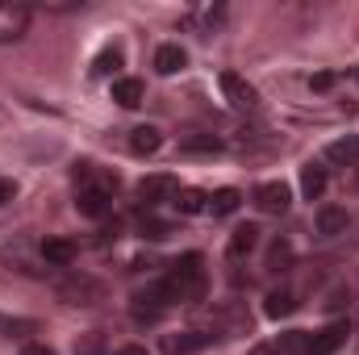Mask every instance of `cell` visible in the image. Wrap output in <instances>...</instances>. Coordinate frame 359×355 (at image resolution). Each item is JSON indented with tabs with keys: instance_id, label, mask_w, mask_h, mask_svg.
<instances>
[{
	"instance_id": "obj_24",
	"label": "cell",
	"mask_w": 359,
	"mask_h": 355,
	"mask_svg": "<svg viewBox=\"0 0 359 355\" xmlns=\"http://www.w3.org/2000/svg\"><path fill=\"white\" fill-rule=\"evenodd\" d=\"M288 264H292V247H288L284 239H276V243H271V251H268V267H271V272H284Z\"/></svg>"
},
{
	"instance_id": "obj_35",
	"label": "cell",
	"mask_w": 359,
	"mask_h": 355,
	"mask_svg": "<svg viewBox=\"0 0 359 355\" xmlns=\"http://www.w3.org/2000/svg\"><path fill=\"white\" fill-rule=\"evenodd\" d=\"M355 80H359V72H355Z\"/></svg>"
},
{
	"instance_id": "obj_13",
	"label": "cell",
	"mask_w": 359,
	"mask_h": 355,
	"mask_svg": "<svg viewBox=\"0 0 359 355\" xmlns=\"http://www.w3.org/2000/svg\"><path fill=\"white\" fill-rule=\"evenodd\" d=\"M184 67H188V51H184V46L168 42V46L155 51V72H159V76H176V72H184Z\"/></svg>"
},
{
	"instance_id": "obj_5",
	"label": "cell",
	"mask_w": 359,
	"mask_h": 355,
	"mask_svg": "<svg viewBox=\"0 0 359 355\" xmlns=\"http://www.w3.org/2000/svg\"><path fill=\"white\" fill-rule=\"evenodd\" d=\"M222 96H226L234 109H247V113L259 105V92H255V84H247L238 72H222Z\"/></svg>"
},
{
	"instance_id": "obj_21",
	"label": "cell",
	"mask_w": 359,
	"mask_h": 355,
	"mask_svg": "<svg viewBox=\"0 0 359 355\" xmlns=\"http://www.w3.org/2000/svg\"><path fill=\"white\" fill-rule=\"evenodd\" d=\"M238 205H243V192H238V188H217V192L209 196V209H213L217 217H226V213H234Z\"/></svg>"
},
{
	"instance_id": "obj_30",
	"label": "cell",
	"mask_w": 359,
	"mask_h": 355,
	"mask_svg": "<svg viewBox=\"0 0 359 355\" xmlns=\"http://www.w3.org/2000/svg\"><path fill=\"white\" fill-rule=\"evenodd\" d=\"M13 196H17V184H13V180H4V176H0V205H8Z\"/></svg>"
},
{
	"instance_id": "obj_14",
	"label": "cell",
	"mask_w": 359,
	"mask_h": 355,
	"mask_svg": "<svg viewBox=\"0 0 359 355\" xmlns=\"http://www.w3.org/2000/svg\"><path fill=\"white\" fill-rule=\"evenodd\" d=\"M159 147H163V134L155 126H134L130 130V151L134 155H155Z\"/></svg>"
},
{
	"instance_id": "obj_25",
	"label": "cell",
	"mask_w": 359,
	"mask_h": 355,
	"mask_svg": "<svg viewBox=\"0 0 359 355\" xmlns=\"http://www.w3.org/2000/svg\"><path fill=\"white\" fill-rule=\"evenodd\" d=\"M117 67H121V51H117V46H109V51L92 63V76H109V72H117Z\"/></svg>"
},
{
	"instance_id": "obj_11",
	"label": "cell",
	"mask_w": 359,
	"mask_h": 355,
	"mask_svg": "<svg viewBox=\"0 0 359 355\" xmlns=\"http://www.w3.org/2000/svg\"><path fill=\"white\" fill-rule=\"evenodd\" d=\"M255 247H259V226H251V222H247V226H234V230H230L226 255H230V260H247Z\"/></svg>"
},
{
	"instance_id": "obj_20",
	"label": "cell",
	"mask_w": 359,
	"mask_h": 355,
	"mask_svg": "<svg viewBox=\"0 0 359 355\" xmlns=\"http://www.w3.org/2000/svg\"><path fill=\"white\" fill-rule=\"evenodd\" d=\"M113 100L121 105V109H138L142 105V80H113Z\"/></svg>"
},
{
	"instance_id": "obj_16",
	"label": "cell",
	"mask_w": 359,
	"mask_h": 355,
	"mask_svg": "<svg viewBox=\"0 0 359 355\" xmlns=\"http://www.w3.org/2000/svg\"><path fill=\"white\" fill-rule=\"evenodd\" d=\"M292 309H297L292 288H271L268 297H264V314H268V318H276V322H280V318H288Z\"/></svg>"
},
{
	"instance_id": "obj_18",
	"label": "cell",
	"mask_w": 359,
	"mask_h": 355,
	"mask_svg": "<svg viewBox=\"0 0 359 355\" xmlns=\"http://www.w3.org/2000/svg\"><path fill=\"white\" fill-rule=\"evenodd\" d=\"M180 151L184 155H217L222 151V138L217 134H184L180 138Z\"/></svg>"
},
{
	"instance_id": "obj_15",
	"label": "cell",
	"mask_w": 359,
	"mask_h": 355,
	"mask_svg": "<svg viewBox=\"0 0 359 355\" xmlns=\"http://www.w3.org/2000/svg\"><path fill=\"white\" fill-rule=\"evenodd\" d=\"M42 260L55 267H72L76 264V243H67V239H46L42 243Z\"/></svg>"
},
{
	"instance_id": "obj_1",
	"label": "cell",
	"mask_w": 359,
	"mask_h": 355,
	"mask_svg": "<svg viewBox=\"0 0 359 355\" xmlns=\"http://www.w3.org/2000/svg\"><path fill=\"white\" fill-rule=\"evenodd\" d=\"M55 297L63 301V305H84V309H92V305H100L104 297H109V288H104V280H96V276H88V272H63L59 280H55Z\"/></svg>"
},
{
	"instance_id": "obj_12",
	"label": "cell",
	"mask_w": 359,
	"mask_h": 355,
	"mask_svg": "<svg viewBox=\"0 0 359 355\" xmlns=\"http://www.w3.org/2000/svg\"><path fill=\"white\" fill-rule=\"evenodd\" d=\"M347 209H339V205H322L318 209V234L322 239H334V234H347Z\"/></svg>"
},
{
	"instance_id": "obj_17",
	"label": "cell",
	"mask_w": 359,
	"mask_h": 355,
	"mask_svg": "<svg viewBox=\"0 0 359 355\" xmlns=\"http://www.w3.org/2000/svg\"><path fill=\"white\" fill-rule=\"evenodd\" d=\"M355 159H359V134H347V138H339V142L326 147V163L347 168V163H355Z\"/></svg>"
},
{
	"instance_id": "obj_10",
	"label": "cell",
	"mask_w": 359,
	"mask_h": 355,
	"mask_svg": "<svg viewBox=\"0 0 359 355\" xmlns=\"http://www.w3.org/2000/svg\"><path fill=\"white\" fill-rule=\"evenodd\" d=\"M217 335H205V330H184V335H168L163 339V351L168 355H192V351H205Z\"/></svg>"
},
{
	"instance_id": "obj_4",
	"label": "cell",
	"mask_w": 359,
	"mask_h": 355,
	"mask_svg": "<svg viewBox=\"0 0 359 355\" xmlns=\"http://www.w3.org/2000/svg\"><path fill=\"white\" fill-rule=\"evenodd\" d=\"M29 17H34V8L25 0H0V46L21 42L29 29Z\"/></svg>"
},
{
	"instance_id": "obj_32",
	"label": "cell",
	"mask_w": 359,
	"mask_h": 355,
	"mask_svg": "<svg viewBox=\"0 0 359 355\" xmlns=\"http://www.w3.org/2000/svg\"><path fill=\"white\" fill-rule=\"evenodd\" d=\"M247 355H280V351H276L271 343H255V347H251V351H247Z\"/></svg>"
},
{
	"instance_id": "obj_7",
	"label": "cell",
	"mask_w": 359,
	"mask_h": 355,
	"mask_svg": "<svg viewBox=\"0 0 359 355\" xmlns=\"http://www.w3.org/2000/svg\"><path fill=\"white\" fill-rule=\"evenodd\" d=\"M176 192H180V184H176V176H168V172L138 180V201H142V205H159V201H168V196H176Z\"/></svg>"
},
{
	"instance_id": "obj_2",
	"label": "cell",
	"mask_w": 359,
	"mask_h": 355,
	"mask_svg": "<svg viewBox=\"0 0 359 355\" xmlns=\"http://www.w3.org/2000/svg\"><path fill=\"white\" fill-rule=\"evenodd\" d=\"M168 284L176 288L180 301H205V284H209V272H205V255L201 251H188L172 264Z\"/></svg>"
},
{
	"instance_id": "obj_34",
	"label": "cell",
	"mask_w": 359,
	"mask_h": 355,
	"mask_svg": "<svg viewBox=\"0 0 359 355\" xmlns=\"http://www.w3.org/2000/svg\"><path fill=\"white\" fill-rule=\"evenodd\" d=\"M76 355H100V343H96V339H92L88 347H76Z\"/></svg>"
},
{
	"instance_id": "obj_27",
	"label": "cell",
	"mask_w": 359,
	"mask_h": 355,
	"mask_svg": "<svg viewBox=\"0 0 359 355\" xmlns=\"http://www.w3.org/2000/svg\"><path fill=\"white\" fill-rule=\"evenodd\" d=\"M42 8H46V13H80L84 0H46Z\"/></svg>"
},
{
	"instance_id": "obj_22",
	"label": "cell",
	"mask_w": 359,
	"mask_h": 355,
	"mask_svg": "<svg viewBox=\"0 0 359 355\" xmlns=\"http://www.w3.org/2000/svg\"><path fill=\"white\" fill-rule=\"evenodd\" d=\"M301 192H305L309 201H318V196L326 192V168H318V163H309V168L301 172Z\"/></svg>"
},
{
	"instance_id": "obj_28",
	"label": "cell",
	"mask_w": 359,
	"mask_h": 355,
	"mask_svg": "<svg viewBox=\"0 0 359 355\" xmlns=\"http://www.w3.org/2000/svg\"><path fill=\"white\" fill-rule=\"evenodd\" d=\"M0 330H4V339H13V335H21V330H34V322H21V318H0Z\"/></svg>"
},
{
	"instance_id": "obj_29",
	"label": "cell",
	"mask_w": 359,
	"mask_h": 355,
	"mask_svg": "<svg viewBox=\"0 0 359 355\" xmlns=\"http://www.w3.org/2000/svg\"><path fill=\"white\" fill-rule=\"evenodd\" d=\"M309 84H313V92H326V88H334V76H330V72H318Z\"/></svg>"
},
{
	"instance_id": "obj_31",
	"label": "cell",
	"mask_w": 359,
	"mask_h": 355,
	"mask_svg": "<svg viewBox=\"0 0 359 355\" xmlns=\"http://www.w3.org/2000/svg\"><path fill=\"white\" fill-rule=\"evenodd\" d=\"M21 355H55V351H50L46 343H25V347H21Z\"/></svg>"
},
{
	"instance_id": "obj_26",
	"label": "cell",
	"mask_w": 359,
	"mask_h": 355,
	"mask_svg": "<svg viewBox=\"0 0 359 355\" xmlns=\"http://www.w3.org/2000/svg\"><path fill=\"white\" fill-rule=\"evenodd\" d=\"M142 234H147V239H168V234H172V226H168V222H159V217H142Z\"/></svg>"
},
{
	"instance_id": "obj_9",
	"label": "cell",
	"mask_w": 359,
	"mask_h": 355,
	"mask_svg": "<svg viewBox=\"0 0 359 355\" xmlns=\"http://www.w3.org/2000/svg\"><path fill=\"white\" fill-rule=\"evenodd\" d=\"M347 335H351L347 322H330V326H322L318 335H309V355H334L343 343H347Z\"/></svg>"
},
{
	"instance_id": "obj_33",
	"label": "cell",
	"mask_w": 359,
	"mask_h": 355,
	"mask_svg": "<svg viewBox=\"0 0 359 355\" xmlns=\"http://www.w3.org/2000/svg\"><path fill=\"white\" fill-rule=\"evenodd\" d=\"M117 355H151V351H147V347H138V343H130V347H121Z\"/></svg>"
},
{
	"instance_id": "obj_8",
	"label": "cell",
	"mask_w": 359,
	"mask_h": 355,
	"mask_svg": "<svg viewBox=\"0 0 359 355\" xmlns=\"http://www.w3.org/2000/svg\"><path fill=\"white\" fill-rule=\"evenodd\" d=\"M222 21H226V4H192L184 13V25L196 29V34H213Z\"/></svg>"
},
{
	"instance_id": "obj_19",
	"label": "cell",
	"mask_w": 359,
	"mask_h": 355,
	"mask_svg": "<svg viewBox=\"0 0 359 355\" xmlns=\"http://www.w3.org/2000/svg\"><path fill=\"white\" fill-rule=\"evenodd\" d=\"M172 205H176L180 213H205L209 209V192H201V188H180L176 196H172Z\"/></svg>"
},
{
	"instance_id": "obj_6",
	"label": "cell",
	"mask_w": 359,
	"mask_h": 355,
	"mask_svg": "<svg viewBox=\"0 0 359 355\" xmlns=\"http://www.w3.org/2000/svg\"><path fill=\"white\" fill-rule=\"evenodd\" d=\"M255 205L264 209V213H288V205H292V192H288V184H280V180H268V184H259L255 188Z\"/></svg>"
},
{
	"instance_id": "obj_23",
	"label": "cell",
	"mask_w": 359,
	"mask_h": 355,
	"mask_svg": "<svg viewBox=\"0 0 359 355\" xmlns=\"http://www.w3.org/2000/svg\"><path fill=\"white\" fill-rule=\"evenodd\" d=\"M276 351L280 355H309V330H284Z\"/></svg>"
},
{
	"instance_id": "obj_3",
	"label": "cell",
	"mask_w": 359,
	"mask_h": 355,
	"mask_svg": "<svg viewBox=\"0 0 359 355\" xmlns=\"http://www.w3.org/2000/svg\"><path fill=\"white\" fill-rule=\"evenodd\" d=\"M172 305H180V297L168 280H155L151 288L134 293V318H138V322H159Z\"/></svg>"
}]
</instances>
